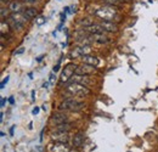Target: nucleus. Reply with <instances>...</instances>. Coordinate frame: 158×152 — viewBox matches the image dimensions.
Masks as SVG:
<instances>
[{
    "label": "nucleus",
    "mask_w": 158,
    "mask_h": 152,
    "mask_svg": "<svg viewBox=\"0 0 158 152\" xmlns=\"http://www.w3.org/2000/svg\"><path fill=\"white\" fill-rule=\"evenodd\" d=\"M9 11H10V9L7 7H1V17L2 19H5V17H9L10 15H9Z\"/></svg>",
    "instance_id": "4be33fe9"
},
{
    "label": "nucleus",
    "mask_w": 158,
    "mask_h": 152,
    "mask_svg": "<svg viewBox=\"0 0 158 152\" xmlns=\"http://www.w3.org/2000/svg\"><path fill=\"white\" fill-rule=\"evenodd\" d=\"M45 22H46V19H45L44 16H40L39 19H38V21H37V23H38L39 26H41V24H44Z\"/></svg>",
    "instance_id": "393cba45"
},
{
    "label": "nucleus",
    "mask_w": 158,
    "mask_h": 152,
    "mask_svg": "<svg viewBox=\"0 0 158 152\" xmlns=\"http://www.w3.org/2000/svg\"><path fill=\"white\" fill-rule=\"evenodd\" d=\"M79 24H80V26H84V28H86V27H90V26L94 24V23H93V19H80V22H79Z\"/></svg>",
    "instance_id": "412c9836"
},
{
    "label": "nucleus",
    "mask_w": 158,
    "mask_h": 152,
    "mask_svg": "<svg viewBox=\"0 0 158 152\" xmlns=\"http://www.w3.org/2000/svg\"><path fill=\"white\" fill-rule=\"evenodd\" d=\"M83 142H84V134L78 133L73 139V146L74 147H80L83 145Z\"/></svg>",
    "instance_id": "a211bd4d"
},
{
    "label": "nucleus",
    "mask_w": 158,
    "mask_h": 152,
    "mask_svg": "<svg viewBox=\"0 0 158 152\" xmlns=\"http://www.w3.org/2000/svg\"><path fill=\"white\" fill-rule=\"evenodd\" d=\"M28 77H29L31 79H33V73H28Z\"/></svg>",
    "instance_id": "58836bf2"
},
{
    "label": "nucleus",
    "mask_w": 158,
    "mask_h": 152,
    "mask_svg": "<svg viewBox=\"0 0 158 152\" xmlns=\"http://www.w3.org/2000/svg\"><path fill=\"white\" fill-rule=\"evenodd\" d=\"M2 120H4V113L1 112V113H0V122H2Z\"/></svg>",
    "instance_id": "4c0bfd02"
},
{
    "label": "nucleus",
    "mask_w": 158,
    "mask_h": 152,
    "mask_svg": "<svg viewBox=\"0 0 158 152\" xmlns=\"http://www.w3.org/2000/svg\"><path fill=\"white\" fill-rule=\"evenodd\" d=\"M23 14H24V16L27 17V19L29 21V19H33L35 16H37L38 11H37L35 7H27V9L23 11Z\"/></svg>",
    "instance_id": "f3484780"
},
{
    "label": "nucleus",
    "mask_w": 158,
    "mask_h": 152,
    "mask_svg": "<svg viewBox=\"0 0 158 152\" xmlns=\"http://www.w3.org/2000/svg\"><path fill=\"white\" fill-rule=\"evenodd\" d=\"M95 66H90V65H81V66H77L76 68V74L79 76H90L93 73H95Z\"/></svg>",
    "instance_id": "423d86ee"
},
{
    "label": "nucleus",
    "mask_w": 158,
    "mask_h": 152,
    "mask_svg": "<svg viewBox=\"0 0 158 152\" xmlns=\"http://www.w3.org/2000/svg\"><path fill=\"white\" fill-rule=\"evenodd\" d=\"M38 113H39V107H37V106H35V107L33 108V111H32V114H33V116H35V114H38Z\"/></svg>",
    "instance_id": "bb28decb"
},
{
    "label": "nucleus",
    "mask_w": 158,
    "mask_h": 152,
    "mask_svg": "<svg viewBox=\"0 0 158 152\" xmlns=\"http://www.w3.org/2000/svg\"><path fill=\"white\" fill-rule=\"evenodd\" d=\"M51 140L55 142L67 144L69 140V136H68V133H64V132H55L51 134Z\"/></svg>",
    "instance_id": "6e6552de"
},
{
    "label": "nucleus",
    "mask_w": 158,
    "mask_h": 152,
    "mask_svg": "<svg viewBox=\"0 0 158 152\" xmlns=\"http://www.w3.org/2000/svg\"><path fill=\"white\" fill-rule=\"evenodd\" d=\"M76 68L77 66H74L73 63H69L64 67L62 74H61V83H66L68 79H71L72 77L76 74Z\"/></svg>",
    "instance_id": "39448f33"
},
{
    "label": "nucleus",
    "mask_w": 158,
    "mask_h": 152,
    "mask_svg": "<svg viewBox=\"0 0 158 152\" xmlns=\"http://www.w3.org/2000/svg\"><path fill=\"white\" fill-rule=\"evenodd\" d=\"M91 39H93V41H95L98 44H106L110 41V38L103 36V33L102 34H91Z\"/></svg>",
    "instance_id": "2eb2a0df"
},
{
    "label": "nucleus",
    "mask_w": 158,
    "mask_h": 152,
    "mask_svg": "<svg viewBox=\"0 0 158 152\" xmlns=\"http://www.w3.org/2000/svg\"><path fill=\"white\" fill-rule=\"evenodd\" d=\"M15 128H16V125H12V127L10 128V135H11V136L14 135V132H15Z\"/></svg>",
    "instance_id": "473e14b6"
},
{
    "label": "nucleus",
    "mask_w": 158,
    "mask_h": 152,
    "mask_svg": "<svg viewBox=\"0 0 158 152\" xmlns=\"http://www.w3.org/2000/svg\"><path fill=\"white\" fill-rule=\"evenodd\" d=\"M95 15L102 21H113L117 16V10L112 5H105L103 7H100L95 11Z\"/></svg>",
    "instance_id": "f03ea898"
},
{
    "label": "nucleus",
    "mask_w": 158,
    "mask_h": 152,
    "mask_svg": "<svg viewBox=\"0 0 158 152\" xmlns=\"http://www.w3.org/2000/svg\"><path fill=\"white\" fill-rule=\"evenodd\" d=\"M100 24L103 27L105 32H117L118 31V26L116 23H113V21H102Z\"/></svg>",
    "instance_id": "9b49d317"
},
{
    "label": "nucleus",
    "mask_w": 158,
    "mask_h": 152,
    "mask_svg": "<svg viewBox=\"0 0 158 152\" xmlns=\"http://www.w3.org/2000/svg\"><path fill=\"white\" fill-rule=\"evenodd\" d=\"M84 29L90 34H102V33H105V29L100 23H94L90 27H86Z\"/></svg>",
    "instance_id": "1a4fd4ad"
},
{
    "label": "nucleus",
    "mask_w": 158,
    "mask_h": 152,
    "mask_svg": "<svg viewBox=\"0 0 158 152\" xmlns=\"http://www.w3.org/2000/svg\"><path fill=\"white\" fill-rule=\"evenodd\" d=\"M66 17H67V16H66V14L63 12V14L61 15V22H62V23H64V21H66Z\"/></svg>",
    "instance_id": "2f4dec72"
},
{
    "label": "nucleus",
    "mask_w": 158,
    "mask_h": 152,
    "mask_svg": "<svg viewBox=\"0 0 158 152\" xmlns=\"http://www.w3.org/2000/svg\"><path fill=\"white\" fill-rule=\"evenodd\" d=\"M51 122L57 125V124H62V123H67L68 118H67L66 114L63 113H55L52 114V117H51Z\"/></svg>",
    "instance_id": "ddd939ff"
},
{
    "label": "nucleus",
    "mask_w": 158,
    "mask_h": 152,
    "mask_svg": "<svg viewBox=\"0 0 158 152\" xmlns=\"http://www.w3.org/2000/svg\"><path fill=\"white\" fill-rule=\"evenodd\" d=\"M6 101H7L6 97H2V99H1V102H0V107H4L5 103H6Z\"/></svg>",
    "instance_id": "c85d7f7f"
},
{
    "label": "nucleus",
    "mask_w": 158,
    "mask_h": 152,
    "mask_svg": "<svg viewBox=\"0 0 158 152\" xmlns=\"http://www.w3.org/2000/svg\"><path fill=\"white\" fill-rule=\"evenodd\" d=\"M90 51H91V49H90V45H81V46H79L77 49H74L73 51H72V54H71V56L72 57H83L85 56V55H90Z\"/></svg>",
    "instance_id": "0eeeda50"
},
{
    "label": "nucleus",
    "mask_w": 158,
    "mask_h": 152,
    "mask_svg": "<svg viewBox=\"0 0 158 152\" xmlns=\"http://www.w3.org/2000/svg\"><path fill=\"white\" fill-rule=\"evenodd\" d=\"M23 53H24V48H20V50L15 51V55H21V54H23Z\"/></svg>",
    "instance_id": "cd10ccee"
},
{
    "label": "nucleus",
    "mask_w": 158,
    "mask_h": 152,
    "mask_svg": "<svg viewBox=\"0 0 158 152\" xmlns=\"http://www.w3.org/2000/svg\"><path fill=\"white\" fill-rule=\"evenodd\" d=\"M22 1H24V2H27V1H28V0H22Z\"/></svg>",
    "instance_id": "a19ab883"
},
{
    "label": "nucleus",
    "mask_w": 158,
    "mask_h": 152,
    "mask_svg": "<svg viewBox=\"0 0 158 152\" xmlns=\"http://www.w3.org/2000/svg\"><path fill=\"white\" fill-rule=\"evenodd\" d=\"M81 58V61L84 62V63H86V65H90V66H98L100 63L99 58L95 56H91V55H85V56L80 57Z\"/></svg>",
    "instance_id": "4468645a"
},
{
    "label": "nucleus",
    "mask_w": 158,
    "mask_h": 152,
    "mask_svg": "<svg viewBox=\"0 0 158 152\" xmlns=\"http://www.w3.org/2000/svg\"><path fill=\"white\" fill-rule=\"evenodd\" d=\"M105 2H106V5H118L120 4V0H105Z\"/></svg>",
    "instance_id": "5701e85b"
},
{
    "label": "nucleus",
    "mask_w": 158,
    "mask_h": 152,
    "mask_svg": "<svg viewBox=\"0 0 158 152\" xmlns=\"http://www.w3.org/2000/svg\"><path fill=\"white\" fill-rule=\"evenodd\" d=\"M28 19L24 16L23 12H14V14H10V16L7 17V23L10 24V27L12 29H21L23 28L24 23L27 22Z\"/></svg>",
    "instance_id": "7ed1b4c3"
},
{
    "label": "nucleus",
    "mask_w": 158,
    "mask_h": 152,
    "mask_svg": "<svg viewBox=\"0 0 158 152\" xmlns=\"http://www.w3.org/2000/svg\"><path fill=\"white\" fill-rule=\"evenodd\" d=\"M32 101H35V90H32Z\"/></svg>",
    "instance_id": "72a5a7b5"
},
{
    "label": "nucleus",
    "mask_w": 158,
    "mask_h": 152,
    "mask_svg": "<svg viewBox=\"0 0 158 152\" xmlns=\"http://www.w3.org/2000/svg\"><path fill=\"white\" fill-rule=\"evenodd\" d=\"M9 102H10V103H11V105H14V103H15V99H14V97H12V96H11V97H10V99H9Z\"/></svg>",
    "instance_id": "f704fd0d"
},
{
    "label": "nucleus",
    "mask_w": 158,
    "mask_h": 152,
    "mask_svg": "<svg viewBox=\"0 0 158 152\" xmlns=\"http://www.w3.org/2000/svg\"><path fill=\"white\" fill-rule=\"evenodd\" d=\"M9 9H10V12H11V14L24 11V10H23V9H24L23 4H22L21 1H19V0H14V1H11V2L9 4Z\"/></svg>",
    "instance_id": "9d476101"
},
{
    "label": "nucleus",
    "mask_w": 158,
    "mask_h": 152,
    "mask_svg": "<svg viewBox=\"0 0 158 152\" xmlns=\"http://www.w3.org/2000/svg\"><path fill=\"white\" fill-rule=\"evenodd\" d=\"M51 152H71L69 147L67 146V144H62V142H55V145H52L50 147Z\"/></svg>",
    "instance_id": "f8f14e48"
},
{
    "label": "nucleus",
    "mask_w": 158,
    "mask_h": 152,
    "mask_svg": "<svg viewBox=\"0 0 158 152\" xmlns=\"http://www.w3.org/2000/svg\"><path fill=\"white\" fill-rule=\"evenodd\" d=\"M1 2H2V4H5V2H9V0H1Z\"/></svg>",
    "instance_id": "ea45409f"
},
{
    "label": "nucleus",
    "mask_w": 158,
    "mask_h": 152,
    "mask_svg": "<svg viewBox=\"0 0 158 152\" xmlns=\"http://www.w3.org/2000/svg\"><path fill=\"white\" fill-rule=\"evenodd\" d=\"M48 87H49V83H48V82H45V83L43 84V88H44V89H48Z\"/></svg>",
    "instance_id": "e433bc0d"
},
{
    "label": "nucleus",
    "mask_w": 158,
    "mask_h": 152,
    "mask_svg": "<svg viewBox=\"0 0 158 152\" xmlns=\"http://www.w3.org/2000/svg\"><path fill=\"white\" fill-rule=\"evenodd\" d=\"M71 129V124L67 122V123H62V124H57L55 132H64V133H68Z\"/></svg>",
    "instance_id": "6ab92c4d"
},
{
    "label": "nucleus",
    "mask_w": 158,
    "mask_h": 152,
    "mask_svg": "<svg viewBox=\"0 0 158 152\" xmlns=\"http://www.w3.org/2000/svg\"><path fill=\"white\" fill-rule=\"evenodd\" d=\"M9 79H10V77L6 76V78H4V80L1 82V84H0V89H4L5 88V85L9 83Z\"/></svg>",
    "instance_id": "b1692460"
},
{
    "label": "nucleus",
    "mask_w": 158,
    "mask_h": 152,
    "mask_svg": "<svg viewBox=\"0 0 158 152\" xmlns=\"http://www.w3.org/2000/svg\"><path fill=\"white\" fill-rule=\"evenodd\" d=\"M59 70H60V61H59V63H57L56 66H54V68H52V72H54V73H56V72H59Z\"/></svg>",
    "instance_id": "a878e982"
},
{
    "label": "nucleus",
    "mask_w": 158,
    "mask_h": 152,
    "mask_svg": "<svg viewBox=\"0 0 158 152\" xmlns=\"http://www.w3.org/2000/svg\"><path fill=\"white\" fill-rule=\"evenodd\" d=\"M85 107L84 102H80L76 99H66L60 103V110L61 111H71V112H78L81 111Z\"/></svg>",
    "instance_id": "f257e3e1"
},
{
    "label": "nucleus",
    "mask_w": 158,
    "mask_h": 152,
    "mask_svg": "<svg viewBox=\"0 0 158 152\" xmlns=\"http://www.w3.org/2000/svg\"><path fill=\"white\" fill-rule=\"evenodd\" d=\"M0 28H1V34L4 36L5 34V32L7 33L9 32V28H10V24L7 23V21L5 22V21H1V24H0Z\"/></svg>",
    "instance_id": "aec40b11"
},
{
    "label": "nucleus",
    "mask_w": 158,
    "mask_h": 152,
    "mask_svg": "<svg viewBox=\"0 0 158 152\" xmlns=\"http://www.w3.org/2000/svg\"><path fill=\"white\" fill-rule=\"evenodd\" d=\"M73 78V82H77L79 84H83V85H89L90 84V79L88 78V76H79V74H74L72 77Z\"/></svg>",
    "instance_id": "dca6fc26"
},
{
    "label": "nucleus",
    "mask_w": 158,
    "mask_h": 152,
    "mask_svg": "<svg viewBox=\"0 0 158 152\" xmlns=\"http://www.w3.org/2000/svg\"><path fill=\"white\" fill-rule=\"evenodd\" d=\"M55 79H56V76L54 74V72H52V73H50V83H52Z\"/></svg>",
    "instance_id": "7c9ffc66"
},
{
    "label": "nucleus",
    "mask_w": 158,
    "mask_h": 152,
    "mask_svg": "<svg viewBox=\"0 0 158 152\" xmlns=\"http://www.w3.org/2000/svg\"><path fill=\"white\" fill-rule=\"evenodd\" d=\"M43 58H44V55H40V56L37 57V61H38V62H41V61H43Z\"/></svg>",
    "instance_id": "c9c22d12"
},
{
    "label": "nucleus",
    "mask_w": 158,
    "mask_h": 152,
    "mask_svg": "<svg viewBox=\"0 0 158 152\" xmlns=\"http://www.w3.org/2000/svg\"><path fill=\"white\" fill-rule=\"evenodd\" d=\"M67 93L72 94V95H76V96H86L89 95L90 90L86 85H83V84H79L77 82H72L67 85L66 88Z\"/></svg>",
    "instance_id": "20e7f679"
},
{
    "label": "nucleus",
    "mask_w": 158,
    "mask_h": 152,
    "mask_svg": "<svg viewBox=\"0 0 158 152\" xmlns=\"http://www.w3.org/2000/svg\"><path fill=\"white\" fill-rule=\"evenodd\" d=\"M63 12H64V14H71V7H69V6H66V7L63 9Z\"/></svg>",
    "instance_id": "c756f323"
}]
</instances>
